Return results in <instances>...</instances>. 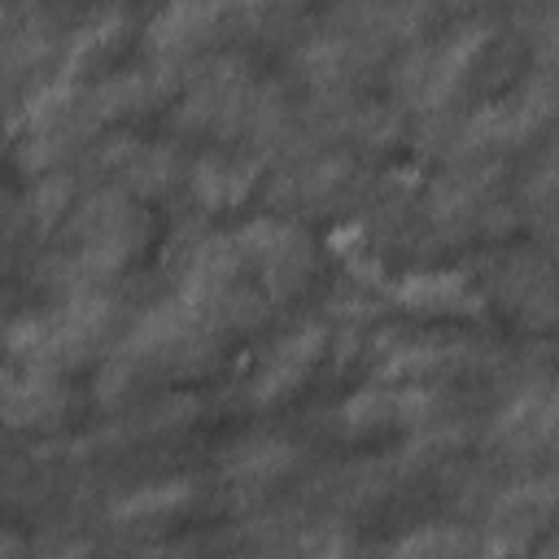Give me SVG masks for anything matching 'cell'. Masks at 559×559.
I'll return each instance as SVG.
<instances>
[{"mask_svg":"<svg viewBox=\"0 0 559 559\" xmlns=\"http://www.w3.org/2000/svg\"><path fill=\"white\" fill-rule=\"evenodd\" d=\"M314 354H319V332H297V336H288V341L275 345L271 358L262 362L258 389H262V393H284V389H293V380L314 362Z\"/></svg>","mask_w":559,"mask_h":559,"instance_id":"cell-1","label":"cell"},{"mask_svg":"<svg viewBox=\"0 0 559 559\" xmlns=\"http://www.w3.org/2000/svg\"><path fill=\"white\" fill-rule=\"evenodd\" d=\"M393 559H472V542L459 528H424L406 537Z\"/></svg>","mask_w":559,"mask_h":559,"instance_id":"cell-2","label":"cell"},{"mask_svg":"<svg viewBox=\"0 0 559 559\" xmlns=\"http://www.w3.org/2000/svg\"><path fill=\"white\" fill-rule=\"evenodd\" d=\"M179 498H183V485H148L122 507V515H162V511L179 507Z\"/></svg>","mask_w":559,"mask_h":559,"instance_id":"cell-3","label":"cell"}]
</instances>
